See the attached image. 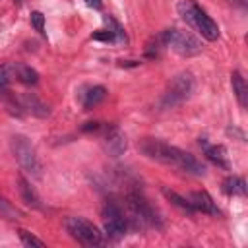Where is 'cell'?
<instances>
[{"label":"cell","mask_w":248,"mask_h":248,"mask_svg":"<svg viewBox=\"0 0 248 248\" xmlns=\"http://www.w3.org/2000/svg\"><path fill=\"white\" fill-rule=\"evenodd\" d=\"M138 147L147 159H153V161L163 163L167 167H174V169H178L186 174H192V176H203L205 174V167L192 153H188L180 147L169 145V143L155 140V138H143L138 143Z\"/></svg>","instance_id":"6da1fadb"},{"label":"cell","mask_w":248,"mask_h":248,"mask_svg":"<svg viewBox=\"0 0 248 248\" xmlns=\"http://www.w3.org/2000/svg\"><path fill=\"white\" fill-rule=\"evenodd\" d=\"M178 14L180 17L190 25L194 27L205 41H217L219 39V27L217 23L192 0H182L178 4Z\"/></svg>","instance_id":"7a4b0ae2"},{"label":"cell","mask_w":248,"mask_h":248,"mask_svg":"<svg viewBox=\"0 0 248 248\" xmlns=\"http://www.w3.org/2000/svg\"><path fill=\"white\" fill-rule=\"evenodd\" d=\"M126 205H128V213L130 217H126V223L130 219V223L136 229H145V227H161V219L157 215V211L151 207V203L140 194V192H130L126 196Z\"/></svg>","instance_id":"3957f363"},{"label":"cell","mask_w":248,"mask_h":248,"mask_svg":"<svg viewBox=\"0 0 248 248\" xmlns=\"http://www.w3.org/2000/svg\"><path fill=\"white\" fill-rule=\"evenodd\" d=\"M192 91H194V78H192V74L180 72V74H176L169 81V85H167V89L163 93V99H161V107H165V108L176 107L182 101H186L192 95Z\"/></svg>","instance_id":"277c9868"},{"label":"cell","mask_w":248,"mask_h":248,"mask_svg":"<svg viewBox=\"0 0 248 248\" xmlns=\"http://www.w3.org/2000/svg\"><path fill=\"white\" fill-rule=\"evenodd\" d=\"M12 151L16 161L19 163V167L33 174V176H41V161L37 157L35 147L31 145V141L25 136H14L12 138Z\"/></svg>","instance_id":"5b68a950"},{"label":"cell","mask_w":248,"mask_h":248,"mask_svg":"<svg viewBox=\"0 0 248 248\" xmlns=\"http://www.w3.org/2000/svg\"><path fill=\"white\" fill-rule=\"evenodd\" d=\"M66 229L83 246H101L105 242L103 232L91 221H87L83 217H68L66 219Z\"/></svg>","instance_id":"8992f818"},{"label":"cell","mask_w":248,"mask_h":248,"mask_svg":"<svg viewBox=\"0 0 248 248\" xmlns=\"http://www.w3.org/2000/svg\"><path fill=\"white\" fill-rule=\"evenodd\" d=\"M165 45L170 46L174 52L182 56H192L202 50V43L190 33V31H180V29H165L163 31Z\"/></svg>","instance_id":"52a82bcc"},{"label":"cell","mask_w":248,"mask_h":248,"mask_svg":"<svg viewBox=\"0 0 248 248\" xmlns=\"http://www.w3.org/2000/svg\"><path fill=\"white\" fill-rule=\"evenodd\" d=\"M101 219H103V229H105V234L112 240H118L126 234V217L122 213V209L114 203V202H107L103 211H101Z\"/></svg>","instance_id":"ba28073f"},{"label":"cell","mask_w":248,"mask_h":248,"mask_svg":"<svg viewBox=\"0 0 248 248\" xmlns=\"http://www.w3.org/2000/svg\"><path fill=\"white\" fill-rule=\"evenodd\" d=\"M97 132H101L105 149H107L112 157H118V155L126 149V136L120 132V128H116V126H112V124H101V128H99Z\"/></svg>","instance_id":"9c48e42d"},{"label":"cell","mask_w":248,"mask_h":248,"mask_svg":"<svg viewBox=\"0 0 248 248\" xmlns=\"http://www.w3.org/2000/svg\"><path fill=\"white\" fill-rule=\"evenodd\" d=\"M186 200H188V203L192 205L194 211H202V213H207V215H219V207L215 205L213 198L205 190L190 192L186 196Z\"/></svg>","instance_id":"30bf717a"},{"label":"cell","mask_w":248,"mask_h":248,"mask_svg":"<svg viewBox=\"0 0 248 248\" xmlns=\"http://www.w3.org/2000/svg\"><path fill=\"white\" fill-rule=\"evenodd\" d=\"M10 66V72H12V76H16L21 83H25V85H35L37 81H39V74L31 68V66H27V64H21V62H16V64H8Z\"/></svg>","instance_id":"8fae6325"},{"label":"cell","mask_w":248,"mask_h":248,"mask_svg":"<svg viewBox=\"0 0 248 248\" xmlns=\"http://www.w3.org/2000/svg\"><path fill=\"white\" fill-rule=\"evenodd\" d=\"M231 83H232V93H234L238 105L244 108V107L248 105V85H246L244 76H242L238 70H234V72L231 74Z\"/></svg>","instance_id":"7c38bea8"},{"label":"cell","mask_w":248,"mask_h":248,"mask_svg":"<svg viewBox=\"0 0 248 248\" xmlns=\"http://www.w3.org/2000/svg\"><path fill=\"white\" fill-rule=\"evenodd\" d=\"M107 97V89L103 85H93V87H87L85 93H81V105L85 110H91L93 107H97L103 99Z\"/></svg>","instance_id":"4fadbf2b"},{"label":"cell","mask_w":248,"mask_h":248,"mask_svg":"<svg viewBox=\"0 0 248 248\" xmlns=\"http://www.w3.org/2000/svg\"><path fill=\"white\" fill-rule=\"evenodd\" d=\"M200 143L203 145L205 155H207V159H209V161H213L215 165L225 167V169L229 167V163H227V149H225L223 145H207L205 138H202V140H200Z\"/></svg>","instance_id":"5bb4252c"},{"label":"cell","mask_w":248,"mask_h":248,"mask_svg":"<svg viewBox=\"0 0 248 248\" xmlns=\"http://www.w3.org/2000/svg\"><path fill=\"white\" fill-rule=\"evenodd\" d=\"M223 192L229 196H244L246 194V182L242 176H227L223 180Z\"/></svg>","instance_id":"9a60e30c"},{"label":"cell","mask_w":248,"mask_h":248,"mask_svg":"<svg viewBox=\"0 0 248 248\" xmlns=\"http://www.w3.org/2000/svg\"><path fill=\"white\" fill-rule=\"evenodd\" d=\"M21 105H23V108H27L31 114H35V116H46L48 114V107L46 105H43L35 95H23L21 97Z\"/></svg>","instance_id":"2e32d148"},{"label":"cell","mask_w":248,"mask_h":248,"mask_svg":"<svg viewBox=\"0 0 248 248\" xmlns=\"http://www.w3.org/2000/svg\"><path fill=\"white\" fill-rule=\"evenodd\" d=\"M17 190H19V194H21V198H23V202L27 203V205H33V207H39V198H37V194H35V190L29 186V182L19 174L17 176Z\"/></svg>","instance_id":"e0dca14e"},{"label":"cell","mask_w":248,"mask_h":248,"mask_svg":"<svg viewBox=\"0 0 248 248\" xmlns=\"http://www.w3.org/2000/svg\"><path fill=\"white\" fill-rule=\"evenodd\" d=\"M161 192H163V196L172 203V205H176L180 211H184V213H194V209H192V205L188 203V200L184 198V196H178L174 190H169V188H161Z\"/></svg>","instance_id":"ac0fdd59"},{"label":"cell","mask_w":248,"mask_h":248,"mask_svg":"<svg viewBox=\"0 0 248 248\" xmlns=\"http://www.w3.org/2000/svg\"><path fill=\"white\" fill-rule=\"evenodd\" d=\"M17 234H19V240H21V244H23V246H33V248H45V242H43V240H39L37 236H33L31 232H27V231L19 229V231H17Z\"/></svg>","instance_id":"d6986e66"},{"label":"cell","mask_w":248,"mask_h":248,"mask_svg":"<svg viewBox=\"0 0 248 248\" xmlns=\"http://www.w3.org/2000/svg\"><path fill=\"white\" fill-rule=\"evenodd\" d=\"M31 25L35 27V31H39L41 35H45V16L41 12H31Z\"/></svg>","instance_id":"ffe728a7"},{"label":"cell","mask_w":248,"mask_h":248,"mask_svg":"<svg viewBox=\"0 0 248 248\" xmlns=\"http://www.w3.org/2000/svg\"><path fill=\"white\" fill-rule=\"evenodd\" d=\"M10 78H12V72H10V66H0V91H4L10 83Z\"/></svg>","instance_id":"44dd1931"},{"label":"cell","mask_w":248,"mask_h":248,"mask_svg":"<svg viewBox=\"0 0 248 248\" xmlns=\"http://www.w3.org/2000/svg\"><path fill=\"white\" fill-rule=\"evenodd\" d=\"M85 4H87L89 8H95V10H101V8H103V2H101V0H85Z\"/></svg>","instance_id":"7402d4cb"},{"label":"cell","mask_w":248,"mask_h":248,"mask_svg":"<svg viewBox=\"0 0 248 248\" xmlns=\"http://www.w3.org/2000/svg\"><path fill=\"white\" fill-rule=\"evenodd\" d=\"M2 202H4V200H2V198H0V205H2Z\"/></svg>","instance_id":"603a6c76"},{"label":"cell","mask_w":248,"mask_h":248,"mask_svg":"<svg viewBox=\"0 0 248 248\" xmlns=\"http://www.w3.org/2000/svg\"><path fill=\"white\" fill-rule=\"evenodd\" d=\"M16 2H21V0H16Z\"/></svg>","instance_id":"cb8c5ba5"}]
</instances>
